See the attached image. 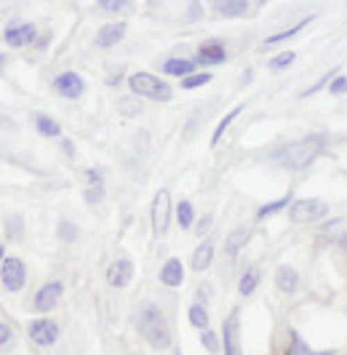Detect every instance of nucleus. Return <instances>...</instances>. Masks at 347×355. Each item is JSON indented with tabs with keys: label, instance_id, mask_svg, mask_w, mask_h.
Instances as JSON below:
<instances>
[{
	"label": "nucleus",
	"instance_id": "nucleus-1",
	"mask_svg": "<svg viewBox=\"0 0 347 355\" xmlns=\"http://www.w3.org/2000/svg\"><path fill=\"white\" fill-rule=\"evenodd\" d=\"M139 331L155 350H166L171 345V331L169 323L163 318V313L158 310V304L144 302L139 307Z\"/></svg>",
	"mask_w": 347,
	"mask_h": 355
},
{
	"label": "nucleus",
	"instance_id": "nucleus-2",
	"mask_svg": "<svg viewBox=\"0 0 347 355\" xmlns=\"http://www.w3.org/2000/svg\"><path fill=\"white\" fill-rule=\"evenodd\" d=\"M323 150V139L321 137H305L299 142H291L286 147H280L276 153V160H280L286 168H305L312 160L321 155Z\"/></svg>",
	"mask_w": 347,
	"mask_h": 355
},
{
	"label": "nucleus",
	"instance_id": "nucleus-3",
	"mask_svg": "<svg viewBox=\"0 0 347 355\" xmlns=\"http://www.w3.org/2000/svg\"><path fill=\"white\" fill-rule=\"evenodd\" d=\"M128 86L137 96H147V99H155V102H169L171 99V86L163 83L160 78L150 75V72H137L128 78Z\"/></svg>",
	"mask_w": 347,
	"mask_h": 355
},
{
	"label": "nucleus",
	"instance_id": "nucleus-4",
	"mask_svg": "<svg viewBox=\"0 0 347 355\" xmlns=\"http://www.w3.org/2000/svg\"><path fill=\"white\" fill-rule=\"evenodd\" d=\"M169 219H171V196L169 190H158L153 200V232L163 235L169 230Z\"/></svg>",
	"mask_w": 347,
	"mask_h": 355
},
{
	"label": "nucleus",
	"instance_id": "nucleus-5",
	"mask_svg": "<svg viewBox=\"0 0 347 355\" xmlns=\"http://www.w3.org/2000/svg\"><path fill=\"white\" fill-rule=\"evenodd\" d=\"M0 275H3V286L8 291H19L24 281H27V270H24V262L19 257H8L3 259V267H0Z\"/></svg>",
	"mask_w": 347,
	"mask_h": 355
},
{
	"label": "nucleus",
	"instance_id": "nucleus-6",
	"mask_svg": "<svg viewBox=\"0 0 347 355\" xmlns=\"http://www.w3.org/2000/svg\"><path fill=\"white\" fill-rule=\"evenodd\" d=\"M329 211L326 209V203L323 200H296L291 203V219L294 222H315V219H321L323 214Z\"/></svg>",
	"mask_w": 347,
	"mask_h": 355
},
{
	"label": "nucleus",
	"instance_id": "nucleus-7",
	"mask_svg": "<svg viewBox=\"0 0 347 355\" xmlns=\"http://www.w3.org/2000/svg\"><path fill=\"white\" fill-rule=\"evenodd\" d=\"M53 89L59 91L62 96H67V99H78L86 86H83V78L78 72H62V75H56Z\"/></svg>",
	"mask_w": 347,
	"mask_h": 355
},
{
	"label": "nucleus",
	"instance_id": "nucleus-8",
	"mask_svg": "<svg viewBox=\"0 0 347 355\" xmlns=\"http://www.w3.org/2000/svg\"><path fill=\"white\" fill-rule=\"evenodd\" d=\"M134 278V262L131 259H115L112 265L107 267V281L115 288H123V286L131 284Z\"/></svg>",
	"mask_w": 347,
	"mask_h": 355
},
{
	"label": "nucleus",
	"instance_id": "nucleus-9",
	"mask_svg": "<svg viewBox=\"0 0 347 355\" xmlns=\"http://www.w3.org/2000/svg\"><path fill=\"white\" fill-rule=\"evenodd\" d=\"M30 337H33L35 345L49 347V345H53V342H56V337H59V329H56V323H53V320L40 318V320H35L33 326H30Z\"/></svg>",
	"mask_w": 347,
	"mask_h": 355
},
{
	"label": "nucleus",
	"instance_id": "nucleus-10",
	"mask_svg": "<svg viewBox=\"0 0 347 355\" xmlns=\"http://www.w3.org/2000/svg\"><path fill=\"white\" fill-rule=\"evenodd\" d=\"M59 300H62V284H59V281H51V284H46L37 291V297H35V310L49 313V310L56 307Z\"/></svg>",
	"mask_w": 347,
	"mask_h": 355
},
{
	"label": "nucleus",
	"instance_id": "nucleus-11",
	"mask_svg": "<svg viewBox=\"0 0 347 355\" xmlns=\"http://www.w3.org/2000/svg\"><path fill=\"white\" fill-rule=\"evenodd\" d=\"M35 27L33 24H11L8 30H6V43L8 46H14V49H22V46H30L35 40Z\"/></svg>",
	"mask_w": 347,
	"mask_h": 355
},
{
	"label": "nucleus",
	"instance_id": "nucleus-12",
	"mask_svg": "<svg viewBox=\"0 0 347 355\" xmlns=\"http://www.w3.org/2000/svg\"><path fill=\"white\" fill-rule=\"evenodd\" d=\"M225 59H227V51L219 40H208V43H203L198 49V62L201 64H222Z\"/></svg>",
	"mask_w": 347,
	"mask_h": 355
},
{
	"label": "nucleus",
	"instance_id": "nucleus-13",
	"mask_svg": "<svg viewBox=\"0 0 347 355\" xmlns=\"http://www.w3.org/2000/svg\"><path fill=\"white\" fill-rule=\"evenodd\" d=\"M182 278H185V267H182L179 259H169V262L163 265V270H160V281L166 286H171V288L182 286Z\"/></svg>",
	"mask_w": 347,
	"mask_h": 355
},
{
	"label": "nucleus",
	"instance_id": "nucleus-14",
	"mask_svg": "<svg viewBox=\"0 0 347 355\" xmlns=\"http://www.w3.org/2000/svg\"><path fill=\"white\" fill-rule=\"evenodd\" d=\"M296 284H299V275H296V270L294 267H289V265H280L276 270V286L283 291V294H291L296 288Z\"/></svg>",
	"mask_w": 347,
	"mask_h": 355
},
{
	"label": "nucleus",
	"instance_id": "nucleus-15",
	"mask_svg": "<svg viewBox=\"0 0 347 355\" xmlns=\"http://www.w3.org/2000/svg\"><path fill=\"white\" fill-rule=\"evenodd\" d=\"M123 33H126V24H104L102 30H99V35H96V43L102 49H110V46H115L121 40Z\"/></svg>",
	"mask_w": 347,
	"mask_h": 355
},
{
	"label": "nucleus",
	"instance_id": "nucleus-16",
	"mask_svg": "<svg viewBox=\"0 0 347 355\" xmlns=\"http://www.w3.org/2000/svg\"><path fill=\"white\" fill-rule=\"evenodd\" d=\"M225 347L227 355H241L238 353V313H232L230 320H225Z\"/></svg>",
	"mask_w": 347,
	"mask_h": 355
},
{
	"label": "nucleus",
	"instance_id": "nucleus-17",
	"mask_svg": "<svg viewBox=\"0 0 347 355\" xmlns=\"http://www.w3.org/2000/svg\"><path fill=\"white\" fill-rule=\"evenodd\" d=\"M214 8H217L219 17H243L248 11V3H243V0H219V3H214Z\"/></svg>",
	"mask_w": 347,
	"mask_h": 355
},
{
	"label": "nucleus",
	"instance_id": "nucleus-18",
	"mask_svg": "<svg viewBox=\"0 0 347 355\" xmlns=\"http://www.w3.org/2000/svg\"><path fill=\"white\" fill-rule=\"evenodd\" d=\"M246 241H248V227H238V230H232L225 241V254L227 257H235V254L243 249V243H246Z\"/></svg>",
	"mask_w": 347,
	"mask_h": 355
},
{
	"label": "nucleus",
	"instance_id": "nucleus-19",
	"mask_svg": "<svg viewBox=\"0 0 347 355\" xmlns=\"http://www.w3.org/2000/svg\"><path fill=\"white\" fill-rule=\"evenodd\" d=\"M211 259H214V246L211 243H201L198 249H195V254H192V270H206L208 265H211Z\"/></svg>",
	"mask_w": 347,
	"mask_h": 355
},
{
	"label": "nucleus",
	"instance_id": "nucleus-20",
	"mask_svg": "<svg viewBox=\"0 0 347 355\" xmlns=\"http://www.w3.org/2000/svg\"><path fill=\"white\" fill-rule=\"evenodd\" d=\"M192 70H195V62L192 59H169L166 64H163V72L166 75H192Z\"/></svg>",
	"mask_w": 347,
	"mask_h": 355
},
{
	"label": "nucleus",
	"instance_id": "nucleus-21",
	"mask_svg": "<svg viewBox=\"0 0 347 355\" xmlns=\"http://www.w3.org/2000/svg\"><path fill=\"white\" fill-rule=\"evenodd\" d=\"M35 125H37V131H40L43 137H59V134H62L59 123L51 121L49 115H37V118H35Z\"/></svg>",
	"mask_w": 347,
	"mask_h": 355
},
{
	"label": "nucleus",
	"instance_id": "nucleus-22",
	"mask_svg": "<svg viewBox=\"0 0 347 355\" xmlns=\"http://www.w3.org/2000/svg\"><path fill=\"white\" fill-rule=\"evenodd\" d=\"M260 278H262V272H260V267H251L246 275L241 278V294H251L254 288H257V284H260Z\"/></svg>",
	"mask_w": 347,
	"mask_h": 355
},
{
	"label": "nucleus",
	"instance_id": "nucleus-23",
	"mask_svg": "<svg viewBox=\"0 0 347 355\" xmlns=\"http://www.w3.org/2000/svg\"><path fill=\"white\" fill-rule=\"evenodd\" d=\"M190 323L195 329H208V313L201 304H192L190 307Z\"/></svg>",
	"mask_w": 347,
	"mask_h": 355
},
{
	"label": "nucleus",
	"instance_id": "nucleus-24",
	"mask_svg": "<svg viewBox=\"0 0 347 355\" xmlns=\"http://www.w3.org/2000/svg\"><path fill=\"white\" fill-rule=\"evenodd\" d=\"M203 83H211V75L208 72H192L187 78H182V89H198V86H203Z\"/></svg>",
	"mask_w": 347,
	"mask_h": 355
},
{
	"label": "nucleus",
	"instance_id": "nucleus-25",
	"mask_svg": "<svg viewBox=\"0 0 347 355\" xmlns=\"http://www.w3.org/2000/svg\"><path fill=\"white\" fill-rule=\"evenodd\" d=\"M192 216H195V214H192V203L182 200V203H179V209H176V219H179L182 230H185V227H190V225H192Z\"/></svg>",
	"mask_w": 347,
	"mask_h": 355
},
{
	"label": "nucleus",
	"instance_id": "nucleus-26",
	"mask_svg": "<svg viewBox=\"0 0 347 355\" xmlns=\"http://www.w3.org/2000/svg\"><path fill=\"white\" fill-rule=\"evenodd\" d=\"M243 110V105H238L235 107V110H232V112H230V115H227L225 121H222V123L217 125V131H214V137H211V144H219V139H222V134H225V128L230 123H232V118H238V112H241Z\"/></svg>",
	"mask_w": 347,
	"mask_h": 355
},
{
	"label": "nucleus",
	"instance_id": "nucleus-27",
	"mask_svg": "<svg viewBox=\"0 0 347 355\" xmlns=\"http://www.w3.org/2000/svg\"><path fill=\"white\" fill-rule=\"evenodd\" d=\"M307 21H310V19H305V21H299V24H296V27H291V30H283V33H278V35H270V37H267V40H264V46H273V43H280V40H286V37L296 35V33H299V30H302V27H305Z\"/></svg>",
	"mask_w": 347,
	"mask_h": 355
},
{
	"label": "nucleus",
	"instance_id": "nucleus-28",
	"mask_svg": "<svg viewBox=\"0 0 347 355\" xmlns=\"http://www.w3.org/2000/svg\"><path fill=\"white\" fill-rule=\"evenodd\" d=\"M296 59L294 51H283L280 56H276V59H270V70H283V67H289L291 62Z\"/></svg>",
	"mask_w": 347,
	"mask_h": 355
},
{
	"label": "nucleus",
	"instance_id": "nucleus-29",
	"mask_svg": "<svg viewBox=\"0 0 347 355\" xmlns=\"http://www.w3.org/2000/svg\"><path fill=\"white\" fill-rule=\"evenodd\" d=\"M6 232H8V238H19L22 235V216H8L6 219Z\"/></svg>",
	"mask_w": 347,
	"mask_h": 355
},
{
	"label": "nucleus",
	"instance_id": "nucleus-30",
	"mask_svg": "<svg viewBox=\"0 0 347 355\" xmlns=\"http://www.w3.org/2000/svg\"><path fill=\"white\" fill-rule=\"evenodd\" d=\"M201 342H203V347H206L208 353H219V342H217V337H214V331H203L201 334Z\"/></svg>",
	"mask_w": 347,
	"mask_h": 355
},
{
	"label": "nucleus",
	"instance_id": "nucleus-31",
	"mask_svg": "<svg viewBox=\"0 0 347 355\" xmlns=\"http://www.w3.org/2000/svg\"><path fill=\"white\" fill-rule=\"evenodd\" d=\"M291 200V196H286V198H280V200H276V203H270V206H262L260 209V216H267V214H276V211H280L286 203Z\"/></svg>",
	"mask_w": 347,
	"mask_h": 355
},
{
	"label": "nucleus",
	"instance_id": "nucleus-32",
	"mask_svg": "<svg viewBox=\"0 0 347 355\" xmlns=\"http://www.w3.org/2000/svg\"><path fill=\"white\" fill-rule=\"evenodd\" d=\"M126 6H128L126 0H99L96 3V8H102V11H121Z\"/></svg>",
	"mask_w": 347,
	"mask_h": 355
},
{
	"label": "nucleus",
	"instance_id": "nucleus-33",
	"mask_svg": "<svg viewBox=\"0 0 347 355\" xmlns=\"http://www.w3.org/2000/svg\"><path fill=\"white\" fill-rule=\"evenodd\" d=\"M345 89H347V80L342 75L337 80H331V94H345Z\"/></svg>",
	"mask_w": 347,
	"mask_h": 355
},
{
	"label": "nucleus",
	"instance_id": "nucleus-34",
	"mask_svg": "<svg viewBox=\"0 0 347 355\" xmlns=\"http://www.w3.org/2000/svg\"><path fill=\"white\" fill-rule=\"evenodd\" d=\"M59 235H62V238H65V241H72V238H75V235H78V232H75V227H72V225H67V222H65V225H62V227H59Z\"/></svg>",
	"mask_w": 347,
	"mask_h": 355
},
{
	"label": "nucleus",
	"instance_id": "nucleus-35",
	"mask_svg": "<svg viewBox=\"0 0 347 355\" xmlns=\"http://www.w3.org/2000/svg\"><path fill=\"white\" fill-rule=\"evenodd\" d=\"M142 110V105H134V102H121V112H126V115H134V112H139Z\"/></svg>",
	"mask_w": 347,
	"mask_h": 355
},
{
	"label": "nucleus",
	"instance_id": "nucleus-36",
	"mask_svg": "<svg viewBox=\"0 0 347 355\" xmlns=\"http://www.w3.org/2000/svg\"><path fill=\"white\" fill-rule=\"evenodd\" d=\"M8 339H11V329H8L6 323H0V347H3Z\"/></svg>",
	"mask_w": 347,
	"mask_h": 355
},
{
	"label": "nucleus",
	"instance_id": "nucleus-37",
	"mask_svg": "<svg viewBox=\"0 0 347 355\" xmlns=\"http://www.w3.org/2000/svg\"><path fill=\"white\" fill-rule=\"evenodd\" d=\"M208 227H211V216H203V219H201V225H198V235H203Z\"/></svg>",
	"mask_w": 347,
	"mask_h": 355
},
{
	"label": "nucleus",
	"instance_id": "nucleus-38",
	"mask_svg": "<svg viewBox=\"0 0 347 355\" xmlns=\"http://www.w3.org/2000/svg\"><path fill=\"white\" fill-rule=\"evenodd\" d=\"M86 198L94 203V200H99V198H102V190H91V193H86Z\"/></svg>",
	"mask_w": 347,
	"mask_h": 355
},
{
	"label": "nucleus",
	"instance_id": "nucleus-39",
	"mask_svg": "<svg viewBox=\"0 0 347 355\" xmlns=\"http://www.w3.org/2000/svg\"><path fill=\"white\" fill-rule=\"evenodd\" d=\"M190 8H192V14H190L192 19H198V17H201V6H198V3H192Z\"/></svg>",
	"mask_w": 347,
	"mask_h": 355
},
{
	"label": "nucleus",
	"instance_id": "nucleus-40",
	"mask_svg": "<svg viewBox=\"0 0 347 355\" xmlns=\"http://www.w3.org/2000/svg\"><path fill=\"white\" fill-rule=\"evenodd\" d=\"M3 67H6V56L0 53V70H3Z\"/></svg>",
	"mask_w": 347,
	"mask_h": 355
},
{
	"label": "nucleus",
	"instance_id": "nucleus-41",
	"mask_svg": "<svg viewBox=\"0 0 347 355\" xmlns=\"http://www.w3.org/2000/svg\"><path fill=\"white\" fill-rule=\"evenodd\" d=\"M0 265H3V243H0Z\"/></svg>",
	"mask_w": 347,
	"mask_h": 355
}]
</instances>
